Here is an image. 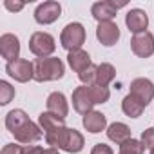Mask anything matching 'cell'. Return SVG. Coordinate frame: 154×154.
I'll list each match as a JSON object with an SVG mask.
<instances>
[{
    "label": "cell",
    "mask_w": 154,
    "mask_h": 154,
    "mask_svg": "<svg viewBox=\"0 0 154 154\" xmlns=\"http://www.w3.org/2000/svg\"><path fill=\"white\" fill-rule=\"evenodd\" d=\"M6 127L15 136L17 141L26 143V145L38 141L44 134L40 125L31 122L29 116L26 114V111H22V109H13L6 114Z\"/></svg>",
    "instance_id": "1"
},
{
    "label": "cell",
    "mask_w": 154,
    "mask_h": 154,
    "mask_svg": "<svg viewBox=\"0 0 154 154\" xmlns=\"http://www.w3.org/2000/svg\"><path fill=\"white\" fill-rule=\"evenodd\" d=\"M65 74V65L60 58L49 56V58H36L35 60V80L44 84V82H54L63 78Z\"/></svg>",
    "instance_id": "2"
},
{
    "label": "cell",
    "mask_w": 154,
    "mask_h": 154,
    "mask_svg": "<svg viewBox=\"0 0 154 154\" xmlns=\"http://www.w3.org/2000/svg\"><path fill=\"white\" fill-rule=\"evenodd\" d=\"M60 44L63 49L76 51V49H82V45L85 44V27L80 22H71L62 29L60 35Z\"/></svg>",
    "instance_id": "3"
},
{
    "label": "cell",
    "mask_w": 154,
    "mask_h": 154,
    "mask_svg": "<svg viewBox=\"0 0 154 154\" xmlns=\"http://www.w3.org/2000/svg\"><path fill=\"white\" fill-rule=\"evenodd\" d=\"M56 49V42L49 33L36 31L29 38V51L38 58H49Z\"/></svg>",
    "instance_id": "4"
},
{
    "label": "cell",
    "mask_w": 154,
    "mask_h": 154,
    "mask_svg": "<svg viewBox=\"0 0 154 154\" xmlns=\"http://www.w3.org/2000/svg\"><path fill=\"white\" fill-rule=\"evenodd\" d=\"M6 72L13 80L20 82V84H26L29 80H35V63H31L26 58H18V60H13V62L6 63Z\"/></svg>",
    "instance_id": "5"
},
{
    "label": "cell",
    "mask_w": 154,
    "mask_h": 154,
    "mask_svg": "<svg viewBox=\"0 0 154 154\" xmlns=\"http://www.w3.org/2000/svg\"><path fill=\"white\" fill-rule=\"evenodd\" d=\"M62 15V6L56 0H47V2H42L36 9H35V20L40 26H49L53 22H56Z\"/></svg>",
    "instance_id": "6"
},
{
    "label": "cell",
    "mask_w": 154,
    "mask_h": 154,
    "mask_svg": "<svg viewBox=\"0 0 154 154\" xmlns=\"http://www.w3.org/2000/svg\"><path fill=\"white\" fill-rule=\"evenodd\" d=\"M71 102H72L74 111H76V112H80V114H84V116H85L87 112H91L93 107L96 105L94 100H93L91 89H89L87 85L76 87V89L72 91V98H71Z\"/></svg>",
    "instance_id": "7"
},
{
    "label": "cell",
    "mask_w": 154,
    "mask_h": 154,
    "mask_svg": "<svg viewBox=\"0 0 154 154\" xmlns=\"http://www.w3.org/2000/svg\"><path fill=\"white\" fill-rule=\"evenodd\" d=\"M131 49L140 58H149L154 54V35L145 31L131 38Z\"/></svg>",
    "instance_id": "8"
},
{
    "label": "cell",
    "mask_w": 154,
    "mask_h": 154,
    "mask_svg": "<svg viewBox=\"0 0 154 154\" xmlns=\"http://www.w3.org/2000/svg\"><path fill=\"white\" fill-rule=\"evenodd\" d=\"M129 94L136 96L147 107L154 98V84L149 78H136V80L131 82V93Z\"/></svg>",
    "instance_id": "9"
},
{
    "label": "cell",
    "mask_w": 154,
    "mask_h": 154,
    "mask_svg": "<svg viewBox=\"0 0 154 154\" xmlns=\"http://www.w3.org/2000/svg\"><path fill=\"white\" fill-rule=\"evenodd\" d=\"M120 8H125V4H116V2H111V0H102V2L93 4L91 13L98 20V24L100 22H112V18L116 17Z\"/></svg>",
    "instance_id": "10"
},
{
    "label": "cell",
    "mask_w": 154,
    "mask_h": 154,
    "mask_svg": "<svg viewBox=\"0 0 154 154\" xmlns=\"http://www.w3.org/2000/svg\"><path fill=\"white\" fill-rule=\"evenodd\" d=\"M0 54L4 60L13 62L20 58V40L13 33H4L0 36Z\"/></svg>",
    "instance_id": "11"
},
{
    "label": "cell",
    "mask_w": 154,
    "mask_h": 154,
    "mask_svg": "<svg viewBox=\"0 0 154 154\" xmlns=\"http://www.w3.org/2000/svg\"><path fill=\"white\" fill-rule=\"evenodd\" d=\"M96 38L100 40L102 45L112 47L120 40V27L114 22H100L96 27Z\"/></svg>",
    "instance_id": "12"
},
{
    "label": "cell",
    "mask_w": 154,
    "mask_h": 154,
    "mask_svg": "<svg viewBox=\"0 0 154 154\" xmlns=\"http://www.w3.org/2000/svg\"><path fill=\"white\" fill-rule=\"evenodd\" d=\"M125 26L129 27L131 33L134 35H140V33H145L147 27H149V17L143 9H131L127 15H125Z\"/></svg>",
    "instance_id": "13"
},
{
    "label": "cell",
    "mask_w": 154,
    "mask_h": 154,
    "mask_svg": "<svg viewBox=\"0 0 154 154\" xmlns=\"http://www.w3.org/2000/svg\"><path fill=\"white\" fill-rule=\"evenodd\" d=\"M45 105H47L49 112H53V114H56V116H60L63 120L69 114V103H67V98H65L63 93H58V91L51 93L47 96V100H45Z\"/></svg>",
    "instance_id": "14"
},
{
    "label": "cell",
    "mask_w": 154,
    "mask_h": 154,
    "mask_svg": "<svg viewBox=\"0 0 154 154\" xmlns=\"http://www.w3.org/2000/svg\"><path fill=\"white\" fill-rule=\"evenodd\" d=\"M67 63H69V67H71L74 72H78V74H80V72H84L87 67H91V65H93L89 53H87V51H84V49L71 51V53L67 54Z\"/></svg>",
    "instance_id": "15"
},
{
    "label": "cell",
    "mask_w": 154,
    "mask_h": 154,
    "mask_svg": "<svg viewBox=\"0 0 154 154\" xmlns=\"http://www.w3.org/2000/svg\"><path fill=\"white\" fill-rule=\"evenodd\" d=\"M82 123H84L85 131H89V132H93V134H98V132H102V131L107 129V118H105V114L100 112V111H91V112H87V114L82 118Z\"/></svg>",
    "instance_id": "16"
},
{
    "label": "cell",
    "mask_w": 154,
    "mask_h": 154,
    "mask_svg": "<svg viewBox=\"0 0 154 154\" xmlns=\"http://www.w3.org/2000/svg\"><path fill=\"white\" fill-rule=\"evenodd\" d=\"M107 138H109L111 141H114L116 145H123L125 141L132 140L131 129H129L125 123H122V122H114V123H111V125L107 127Z\"/></svg>",
    "instance_id": "17"
},
{
    "label": "cell",
    "mask_w": 154,
    "mask_h": 154,
    "mask_svg": "<svg viewBox=\"0 0 154 154\" xmlns=\"http://www.w3.org/2000/svg\"><path fill=\"white\" fill-rule=\"evenodd\" d=\"M122 111H123V114L129 116V118H140V116L143 114V111H145V105H143L136 96L127 94V96L123 98V102H122Z\"/></svg>",
    "instance_id": "18"
},
{
    "label": "cell",
    "mask_w": 154,
    "mask_h": 154,
    "mask_svg": "<svg viewBox=\"0 0 154 154\" xmlns=\"http://www.w3.org/2000/svg\"><path fill=\"white\" fill-rule=\"evenodd\" d=\"M38 125H40V129H42L44 134H45V132H51V131H54V129H58V127H63L65 123H63V118H60V116H56V114L45 111V112H40V116H38Z\"/></svg>",
    "instance_id": "19"
},
{
    "label": "cell",
    "mask_w": 154,
    "mask_h": 154,
    "mask_svg": "<svg viewBox=\"0 0 154 154\" xmlns=\"http://www.w3.org/2000/svg\"><path fill=\"white\" fill-rule=\"evenodd\" d=\"M84 145H85V141H84L82 132H78L76 129H71V131H69V134H67V140H65V143H63V149H62V150L71 152V154H78V152L84 149Z\"/></svg>",
    "instance_id": "20"
},
{
    "label": "cell",
    "mask_w": 154,
    "mask_h": 154,
    "mask_svg": "<svg viewBox=\"0 0 154 154\" xmlns=\"http://www.w3.org/2000/svg\"><path fill=\"white\" fill-rule=\"evenodd\" d=\"M114 78H116V69H114V65L112 63H107V62H102L98 65V71H96V85L107 87Z\"/></svg>",
    "instance_id": "21"
},
{
    "label": "cell",
    "mask_w": 154,
    "mask_h": 154,
    "mask_svg": "<svg viewBox=\"0 0 154 154\" xmlns=\"http://www.w3.org/2000/svg\"><path fill=\"white\" fill-rule=\"evenodd\" d=\"M145 152V145L141 143V140H129L123 145H120V152L118 154H143Z\"/></svg>",
    "instance_id": "22"
},
{
    "label": "cell",
    "mask_w": 154,
    "mask_h": 154,
    "mask_svg": "<svg viewBox=\"0 0 154 154\" xmlns=\"http://www.w3.org/2000/svg\"><path fill=\"white\" fill-rule=\"evenodd\" d=\"M87 87L91 89V94H93V100H94L96 105L109 102V98H111L109 87H102V85H87Z\"/></svg>",
    "instance_id": "23"
},
{
    "label": "cell",
    "mask_w": 154,
    "mask_h": 154,
    "mask_svg": "<svg viewBox=\"0 0 154 154\" xmlns=\"http://www.w3.org/2000/svg\"><path fill=\"white\" fill-rule=\"evenodd\" d=\"M15 87L9 84V82H6V80H2L0 82V105H8L13 98H15Z\"/></svg>",
    "instance_id": "24"
},
{
    "label": "cell",
    "mask_w": 154,
    "mask_h": 154,
    "mask_svg": "<svg viewBox=\"0 0 154 154\" xmlns=\"http://www.w3.org/2000/svg\"><path fill=\"white\" fill-rule=\"evenodd\" d=\"M96 71H98V65H91V67H87L84 72H80L78 74V78H80V82L84 84V85H96Z\"/></svg>",
    "instance_id": "25"
},
{
    "label": "cell",
    "mask_w": 154,
    "mask_h": 154,
    "mask_svg": "<svg viewBox=\"0 0 154 154\" xmlns=\"http://www.w3.org/2000/svg\"><path fill=\"white\" fill-rule=\"evenodd\" d=\"M141 143L145 145V149H154V127H149L141 132Z\"/></svg>",
    "instance_id": "26"
},
{
    "label": "cell",
    "mask_w": 154,
    "mask_h": 154,
    "mask_svg": "<svg viewBox=\"0 0 154 154\" xmlns=\"http://www.w3.org/2000/svg\"><path fill=\"white\" fill-rule=\"evenodd\" d=\"M0 154H22V145L17 143H6L2 147V152Z\"/></svg>",
    "instance_id": "27"
},
{
    "label": "cell",
    "mask_w": 154,
    "mask_h": 154,
    "mask_svg": "<svg viewBox=\"0 0 154 154\" xmlns=\"http://www.w3.org/2000/svg\"><path fill=\"white\" fill-rule=\"evenodd\" d=\"M91 154H114V150H112L109 145H105V143H96V145L93 147Z\"/></svg>",
    "instance_id": "28"
},
{
    "label": "cell",
    "mask_w": 154,
    "mask_h": 154,
    "mask_svg": "<svg viewBox=\"0 0 154 154\" xmlns=\"http://www.w3.org/2000/svg\"><path fill=\"white\" fill-rule=\"evenodd\" d=\"M22 154H44V147H40V145H26V147H22Z\"/></svg>",
    "instance_id": "29"
},
{
    "label": "cell",
    "mask_w": 154,
    "mask_h": 154,
    "mask_svg": "<svg viewBox=\"0 0 154 154\" xmlns=\"http://www.w3.org/2000/svg\"><path fill=\"white\" fill-rule=\"evenodd\" d=\"M24 2H9V0H6L4 2V8L6 9H9V11H13V13H17V11H22L24 9Z\"/></svg>",
    "instance_id": "30"
},
{
    "label": "cell",
    "mask_w": 154,
    "mask_h": 154,
    "mask_svg": "<svg viewBox=\"0 0 154 154\" xmlns=\"http://www.w3.org/2000/svg\"><path fill=\"white\" fill-rule=\"evenodd\" d=\"M44 154H60V152H58V149L49 147V149H44Z\"/></svg>",
    "instance_id": "31"
},
{
    "label": "cell",
    "mask_w": 154,
    "mask_h": 154,
    "mask_svg": "<svg viewBox=\"0 0 154 154\" xmlns=\"http://www.w3.org/2000/svg\"><path fill=\"white\" fill-rule=\"evenodd\" d=\"M150 154H154V149H152V150H150Z\"/></svg>",
    "instance_id": "32"
}]
</instances>
